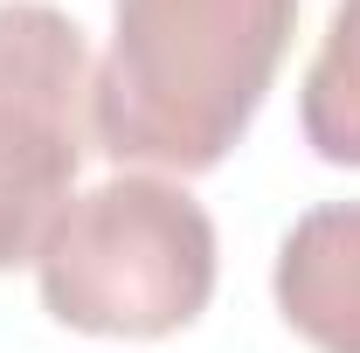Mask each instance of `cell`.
<instances>
[{"instance_id": "obj_1", "label": "cell", "mask_w": 360, "mask_h": 353, "mask_svg": "<svg viewBox=\"0 0 360 353\" xmlns=\"http://www.w3.org/2000/svg\"><path fill=\"white\" fill-rule=\"evenodd\" d=\"M298 0H111L90 125L118 167L215 174L291 49Z\"/></svg>"}, {"instance_id": "obj_4", "label": "cell", "mask_w": 360, "mask_h": 353, "mask_svg": "<svg viewBox=\"0 0 360 353\" xmlns=\"http://www.w3.org/2000/svg\"><path fill=\"white\" fill-rule=\"evenodd\" d=\"M270 291L305 347L360 353V201H326L291 222Z\"/></svg>"}, {"instance_id": "obj_2", "label": "cell", "mask_w": 360, "mask_h": 353, "mask_svg": "<svg viewBox=\"0 0 360 353\" xmlns=\"http://www.w3.org/2000/svg\"><path fill=\"white\" fill-rule=\"evenodd\" d=\"M35 284L56 326L97 340H167L215 298V222L160 174H118L49 222Z\"/></svg>"}, {"instance_id": "obj_3", "label": "cell", "mask_w": 360, "mask_h": 353, "mask_svg": "<svg viewBox=\"0 0 360 353\" xmlns=\"http://www.w3.org/2000/svg\"><path fill=\"white\" fill-rule=\"evenodd\" d=\"M90 42L49 0H0V270L35 264L70 208L90 125Z\"/></svg>"}, {"instance_id": "obj_5", "label": "cell", "mask_w": 360, "mask_h": 353, "mask_svg": "<svg viewBox=\"0 0 360 353\" xmlns=\"http://www.w3.org/2000/svg\"><path fill=\"white\" fill-rule=\"evenodd\" d=\"M298 125L326 167H360V0H340L326 21V42L298 90Z\"/></svg>"}]
</instances>
